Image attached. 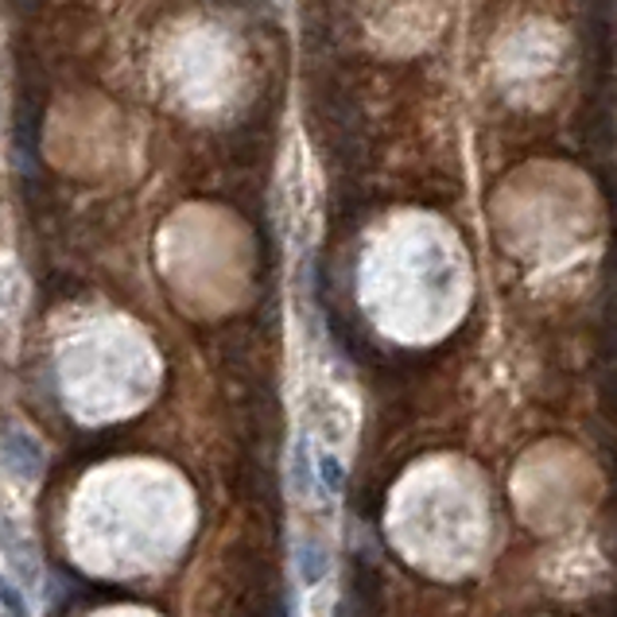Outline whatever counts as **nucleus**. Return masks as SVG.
Returning a JSON list of instances; mask_svg holds the SVG:
<instances>
[{
  "mask_svg": "<svg viewBox=\"0 0 617 617\" xmlns=\"http://www.w3.org/2000/svg\"><path fill=\"white\" fill-rule=\"evenodd\" d=\"M0 466L20 481H39V474H43V447L28 431H20V427H8V431H0Z\"/></svg>",
  "mask_w": 617,
  "mask_h": 617,
  "instance_id": "nucleus-1",
  "label": "nucleus"
},
{
  "mask_svg": "<svg viewBox=\"0 0 617 617\" xmlns=\"http://www.w3.org/2000/svg\"><path fill=\"white\" fill-rule=\"evenodd\" d=\"M296 564H299V579H303L307 587H319V583L327 579V571H330L327 548H322V544H315V540H303V544H299Z\"/></svg>",
  "mask_w": 617,
  "mask_h": 617,
  "instance_id": "nucleus-2",
  "label": "nucleus"
},
{
  "mask_svg": "<svg viewBox=\"0 0 617 617\" xmlns=\"http://www.w3.org/2000/svg\"><path fill=\"white\" fill-rule=\"evenodd\" d=\"M315 481L322 486V494H342L346 486V466L338 462V455H319L315 458Z\"/></svg>",
  "mask_w": 617,
  "mask_h": 617,
  "instance_id": "nucleus-3",
  "label": "nucleus"
},
{
  "mask_svg": "<svg viewBox=\"0 0 617 617\" xmlns=\"http://www.w3.org/2000/svg\"><path fill=\"white\" fill-rule=\"evenodd\" d=\"M4 556H8V567H12L16 575H20L28 587H39V564L31 559V548L23 540H16V544H8L4 548Z\"/></svg>",
  "mask_w": 617,
  "mask_h": 617,
  "instance_id": "nucleus-4",
  "label": "nucleus"
},
{
  "mask_svg": "<svg viewBox=\"0 0 617 617\" xmlns=\"http://www.w3.org/2000/svg\"><path fill=\"white\" fill-rule=\"evenodd\" d=\"M315 478H311V455H307V439L296 442V450H291V489L296 494H311Z\"/></svg>",
  "mask_w": 617,
  "mask_h": 617,
  "instance_id": "nucleus-5",
  "label": "nucleus"
},
{
  "mask_svg": "<svg viewBox=\"0 0 617 617\" xmlns=\"http://www.w3.org/2000/svg\"><path fill=\"white\" fill-rule=\"evenodd\" d=\"M0 617H31V606L23 598V590L16 583H8L0 575Z\"/></svg>",
  "mask_w": 617,
  "mask_h": 617,
  "instance_id": "nucleus-6",
  "label": "nucleus"
}]
</instances>
